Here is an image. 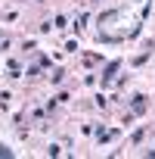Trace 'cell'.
<instances>
[{
    "instance_id": "obj_9",
    "label": "cell",
    "mask_w": 155,
    "mask_h": 159,
    "mask_svg": "<svg viewBox=\"0 0 155 159\" xmlns=\"http://www.w3.org/2000/svg\"><path fill=\"white\" fill-rule=\"evenodd\" d=\"M37 72H40V62H37V66H28V72H25V75H28V78H34Z\"/></svg>"
},
{
    "instance_id": "obj_2",
    "label": "cell",
    "mask_w": 155,
    "mask_h": 159,
    "mask_svg": "<svg viewBox=\"0 0 155 159\" xmlns=\"http://www.w3.org/2000/svg\"><path fill=\"white\" fill-rule=\"evenodd\" d=\"M130 106H133L136 116H143V112H146V97H143V94H133V97H130Z\"/></svg>"
},
{
    "instance_id": "obj_5",
    "label": "cell",
    "mask_w": 155,
    "mask_h": 159,
    "mask_svg": "<svg viewBox=\"0 0 155 159\" xmlns=\"http://www.w3.org/2000/svg\"><path fill=\"white\" fill-rule=\"evenodd\" d=\"M149 56H152V50H146V53H140V56H136V59H133V66H143V62H146V59H149Z\"/></svg>"
},
{
    "instance_id": "obj_1",
    "label": "cell",
    "mask_w": 155,
    "mask_h": 159,
    "mask_svg": "<svg viewBox=\"0 0 155 159\" xmlns=\"http://www.w3.org/2000/svg\"><path fill=\"white\" fill-rule=\"evenodd\" d=\"M121 69V59H112V62H106V69H103V88L106 84H112V78H115V72Z\"/></svg>"
},
{
    "instance_id": "obj_7",
    "label": "cell",
    "mask_w": 155,
    "mask_h": 159,
    "mask_svg": "<svg viewBox=\"0 0 155 159\" xmlns=\"http://www.w3.org/2000/svg\"><path fill=\"white\" fill-rule=\"evenodd\" d=\"M0 156H3V159H13V156H16V153H13V150H10V147H3V143H0Z\"/></svg>"
},
{
    "instance_id": "obj_6",
    "label": "cell",
    "mask_w": 155,
    "mask_h": 159,
    "mask_svg": "<svg viewBox=\"0 0 155 159\" xmlns=\"http://www.w3.org/2000/svg\"><path fill=\"white\" fill-rule=\"evenodd\" d=\"M84 22H87V13H81V16H78V19H74V28H78V31H81V28H84Z\"/></svg>"
},
{
    "instance_id": "obj_8",
    "label": "cell",
    "mask_w": 155,
    "mask_h": 159,
    "mask_svg": "<svg viewBox=\"0 0 155 159\" xmlns=\"http://www.w3.org/2000/svg\"><path fill=\"white\" fill-rule=\"evenodd\" d=\"M50 78H53V84H59V81H62V78H65V72H62V69H56V72H53Z\"/></svg>"
},
{
    "instance_id": "obj_4",
    "label": "cell",
    "mask_w": 155,
    "mask_h": 159,
    "mask_svg": "<svg viewBox=\"0 0 155 159\" xmlns=\"http://www.w3.org/2000/svg\"><path fill=\"white\" fill-rule=\"evenodd\" d=\"M143 137H146V128H136V131H133V137H130V143H133V147H136V143H140V140H143Z\"/></svg>"
},
{
    "instance_id": "obj_3",
    "label": "cell",
    "mask_w": 155,
    "mask_h": 159,
    "mask_svg": "<svg viewBox=\"0 0 155 159\" xmlns=\"http://www.w3.org/2000/svg\"><path fill=\"white\" fill-rule=\"evenodd\" d=\"M93 134H96V140H99V143H109L112 137H118V131H115V128H112V131H106V128H93Z\"/></svg>"
}]
</instances>
